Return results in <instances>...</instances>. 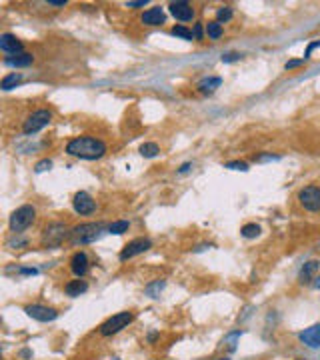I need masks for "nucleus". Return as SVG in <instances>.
Returning a JSON list of instances; mask_svg holds the SVG:
<instances>
[{
    "instance_id": "obj_1",
    "label": "nucleus",
    "mask_w": 320,
    "mask_h": 360,
    "mask_svg": "<svg viewBox=\"0 0 320 360\" xmlns=\"http://www.w3.org/2000/svg\"><path fill=\"white\" fill-rule=\"evenodd\" d=\"M64 152L68 156L80 158V160H100L108 152V146L104 140L84 134V136L70 138L64 146Z\"/></svg>"
},
{
    "instance_id": "obj_2",
    "label": "nucleus",
    "mask_w": 320,
    "mask_h": 360,
    "mask_svg": "<svg viewBox=\"0 0 320 360\" xmlns=\"http://www.w3.org/2000/svg\"><path fill=\"white\" fill-rule=\"evenodd\" d=\"M104 232V224L102 222H82L70 228V242L74 246H82V244H90L94 240H98Z\"/></svg>"
},
{
    "instance_id": "obj_3",
    "label": "nucleus",
    "mask_w": 320,
    "mask_h": 360,
    "mask_svg": "<svg viewBox=\"0 0 320 360\" xmlns=\"http://www.w3.org/2000/svg\"><path fill=\"white\" fill-rule=\"evenodd\" d=\"M34 220H36V208L32 204H22L10 214V218H8V228H10L12 234H20V232H24L28 226H32Z\"/></svg>"
},
{
    "instance_id": "obj_4",
    "label": "nucleus",
    "mask_w": 320,
    "mask_h": 360,
    "mask_svg": "<svg viewBox=\"0 0 320 360\" xmlns=\"http://www.w3.org/2000/svg\"><path fill=\"white\" fill-rule=\"evenodd\" d=\"M50 122H52V110H48V108H38V110L30 112V114L24 118V122H22V132H24L26 136L36 134V132L44 130Z\"/></svg>"
},
{
    "instance_id": "obj_5",
    "label": "nucleus",
    "mask_w": 320,
    "mask_h": 360,
    "mask_svg": "<svg viewBox=\"0 0 320 360\" xmlns=\"http://www.w3.org/2000/svg\"><path fill=\"white\" fill-rule=\"evenodd\" d=\"M132 320H134V312H130V310L118 312V314L106 318V320L98 326V332H100V336H114V334L122 332L124 328H128V326L132 324Z\"/></svg>"
},
{
    "instance_id": "obj_6",
    "label": "nucleus",
    "mask_w": 320,
    "mask_h": 360,
    "mask_svg": "<svg viewBox=\"0 0 320 360\" xmlns=\"http://www.w3.org/2000/svg\"><path fill=\"white\" fill-rule=\"evenodd\" d=\"M296 200L306 212H320V186L316 184L302 186L296 194Z\"/></svg>"
},
{
    "instance_id": "obj_7",
    "label": "nucleus",
    "mask_w": 320,
    "mask_h": 360,
    "mask_svg": "<svg viewBox=\"0 0 320 360\" xmlns=\"http://www.w3.org/2000/svg\"><path fill=\"white\" fill-rule=\"evenodd\" d=\"M66 238H70V228L64 222H50L42 230V242L46 246H58Z\"/></svg>"
},
{
    "instance_id": "obj_8",
    "label": "nucleus",
    "mask_w": 320,
    "mask_h": 360,
    "mask_svg": "<svg viewBox=\"0 0 320 360\" xmlns=\"http://www.w3.org/2000/svg\"><path fill=\"white\" fill-rule=\"evenodd\" d=\"M152 248V240L150 238H144V236H140V238H134V240H130L122 250H120V260L122 262H126V260H130V258L138 256V254H144L146 250H150Z\"/></svg>"
},
{
    "instance_id": "obj_9",
    "label": "nucleus",
    "mask_w": 320,
    "mask_h": 360,
    "mask_svg": "<svg viewBox=\"0 0 320 360\" xmlns=\"http://www.w3.org/2000/svg\"><path fill=\"white\" fill-rule=\"evenodd\" d=\"M72 208H74L76 214H80V216H88V214H92V212L96 210V200H94L88 192L80 190V192H76L74 198H72Z\"/></svg>"
},
{
    "instance_id": "obj_10",
    "label": "nucleus",
    "mask_w": 320,
    "mask_h": 360,
    "mask_svg": "<svg viewBox=\"0 0 320 360\" xmlns=\"http://www.w3.org/2000/svg\"><path fill=\"white\" fill-rule=\"evenodd\" d=\"M24 312L36 322H52L58 318V310L44 306V304H28V306H24Z\"/></svg>"
},
{
    "instance_id": "obj_11",
    "label": "nucleus",
    "mask_w": 320,
    "mask_h": 360,
    "mask_svg": "<svg viewBox=\"0 0 320 360\" xmlns=\"http://www.w3.org/2000/svg\"><path fill=\"white\" fill-rule=\"evenodd\" d=\"M168 10H170V14H172L176 20H180V22H190V20L194 18V14H196L194 6H192L190 2H186V0L170 2V4H168Z\"/></svg>"
},
{
    "instance_id": "obj_12",
    "label": "nucleus",
    "mask_w": 320,
    "mask_h": 360,
    "mask_svg": "<svg viewBox=\"0 0 320 360\" xmlns=\"http://www.w3.org/2000/svg\"><path fill=\"white\" fill-rule=\"evenodd\" d=\"M88 268H90V260H88V254H86L84 250H78V252H74V254L70 256V270H72V274H74L76 278L86 276Z\"/></svg>"
},
{
    "instance_id": "obj_13",
    "label": "nucleus",
    "mask_w": 320,
    "mask_h": 360,
    "mask_svg": "<svg viewBox=\"0 0 320 360\" xmlns=\"http://www.w3.org/2000/svg\"><path fill=\"white\" fill-rule=\"evenodd\" d=\"M164 20H166V14H164L162 6H152V8L144 10L142 16H140V22L146 24V26H162Z\"/></svg>"
},
{
    "instance_id": "obj_14",
    "label": "nucleus",
    "mask_w": 320,
    "mask_h": 360,
    "mask_svg": "<svg viewBox=\"0 0 320 360\" xmlns=\"http://www.w3.org/2000/svg\"><path fill=\"white\" fill-rule=\"evenodd\" d=\"M32 62H34V56H32L30 52L10 54V56H4V58H2V64H4V66H10V68H28Z\"/></svg>"
},
{
    "instance_id": "obj_15",
    "label": "nucleus",
    "mask_w": 320,
    "mask_h": 360,
    "mask_svg": "<svg viewBox=\"0 0 320 360\" xmlns=\"http://www.w3.org/2000/svg\"><path fill=\"white\" fill-rule=\"evenodd\" d=\"M298 340L308 348H320V324H312L298 334Z\"/></svg>"
},
{
    "instance_id": "obj_16",
    "label": "nucleus",
    "mask_w": 320,
    "mask_h": 360,
    "mask_svg": "<svg viewBox=\"0 0 320 360\" xmlns=\"http://www.w3.org/2000/svg\"><path fill=\"white\" fill-rule=\"evenodd\" d=\"M0 48H2V52L4 54H20L22 52V42L14 36V34H10V32H4L2 36H0Z\"/></svg>"
},
{
    "instance_id": "obj_17",
    "label": "nucleus",
    "mask_w": 320,
    "mask_h": 360,
    "mask_svg": "<svg viewBox=\"0 0 320 360\" xmlns=\"http://www.w3.org/2000/svg\"><path fill=\"white\" fill-rule=\"evenodd\" d=\"M320 268L318 260H308L302 268H300V274H298V282L300 284H310L312 280H316V272Z\"/></svg>"
},
{
    "instance_id": "obj_18",
    "label": "nucleus",
    "mask_w": 320,
    "mask_h": 360,
    "mask_svg": "<svg viewBox=\"0 0 320 360\" xmlns=\"http://www.w3.org/2000/svg\"><path fill=\"white\" fill-rule=\"evenodd\" d=\"M86 290H88V282L82 280V278L70 280V282H66V286H64V292H66V296H70V298H76V296L84 294Z\"/></svg>"
},
{
    "instance_id": "obj_19",
    "label": "nucleus",
    "mask_w": 320,
    "mask_h": 360,
    "mask_svg": "<svg viewBox=\"0 0 320 360\" xmlns=\"http://www.w3.org/2000/svg\"><path fill=\"white\" fill-rule=\"evenodd\" d=\"M220 86H222V78H220V76H206V78H202V80L196 84V88H198L202 94H214L216 88H220Z\"/></svg>"
},
{
    "instance_id": "obj_20",
    "label": "nucleus",
    "mask_w": 320,
    "mask_h": 360,
    "mask_svg": "<svg viewBox=\"0 0 320 360\" xmlns=\"http://www.w3.org/2000/svg\"><path fill=\"white\" fill-rule=\"evenodd\" d=\"M20 82H22V74H20V72H10V74L2 76V80H0V88H2L4 92H8V90L16 88Z\"/></svg>"
},
{
    "instance_id": "obj_21",
    "label": "nucleus",
    "mask_w": 320,
    "mask_h": 360,
    "mask_svg": "<svg viewBox=\"0 0 320 360\" xmlns=\"http://www.w3.org/2000/svg\"><path fill=\"white\" fill-rule=\"evenodd\" d=\"M204 28H206V36H208L210 40H218V38L224 34V26H222L218 20H210L208 24H204Z\"/></svg>"
},
{
    "instance_id": "obj_22",
    "label": "nucleus",
    "mask_w": 320,
    "mask_h": 360,
    "mask_svg": "<svg viewBox=\"0 0 320 360\" xmlns=\"http://www.w3.org/2000/svg\"><path fill=\"white\" fill-rule=\"evenodd\" d=\"M170 32H172V36H176V38H182V40H188V42L194 40L192 30H190L188 26H184V24H176V26H172Z\"/></svg>"
},
{
    "instance_id": "obj_23",
    "label": "nucleus",
    "mask_w": 320,
    "mask_h": 360,
    "mask_svg": "<svg viewBox=\"0 0 320 360\" xmlns=\"http://www.w3.org/2000/svg\"><path fill=\"white\" fill-rule=\"evenodd\" d=\"M128 228H130V222H128V220H114L112 224H108L106 232H110V234H116V236H120V234L128 232Z\"/></svg>"
},
{
    "instance_id": "obj_24",
    "label": "nucleus",
    "mask_w": 320,
    "mask_h": 360,
    "mask_svg": "<svg viewBox=\"0 0 320 360\" xmlns=\"http://www.w3.org/2000/svg\"><path fill=\"white\" fill-rule=\"evenodd\" d=\"M232 16H234V12H232V6H220V8L216 10V20H218L220 24H226V22H230V20H232Z\"/></svg>"
},
{
    "instance_id": "obj_25",
    "label": "nucleus",
    "mask_w": 320,
    "mask_h": 360,
    "mask_svg": "<svg viewBox=\"0 0 320 360\" xmlns=\"http://www.w3.org/2000/svg\"><path fill=\"white\" fill-rule=\"evenodd\" d=\"M140 155L144 156V158H154V156L160 155V146L156 142H144L140 146Z\"/></svg>"
},
{
    "instance_id": "obj_26",
    "label": "nucleus",
    "mask_w": 320,
    "mask_h": 360,
    "mask_svg": "<svg viewBox=\"0 0 320 360\" xmlns=\"http://www.w3.org/2000/svg\"><path fill=\"white\" fill-rule=\"evenodd\" d=\"M240 234H242L244 238H256V236L260 234V226H258L256 222H250V224H244V226L240 228Z\"/></svg>"
},
{
    "instance_id": "obj_27",
    "label": "nucleus",
    "mask_w": 320,
    "mask_h": 360,
    "mask_svg": "<svg viewBox=\"0 0 320 360\" xmlns=\"http://www.w3.org/2000/svg\"><path fill=\"white\" fill-rule=\"evenodd\" d=\"M164 286H166V282H164V280H154V282H152V284H148L144 290H146V294H148L150 298H158Z\"/></svg>"
},
{
    "instance_id": "obj_28",
    "label": "nucleus",
    "mask_w": 320,
    "mask_h": 360,
    "mask_svg": "<svg viewBox=\"0 0 320 360\" xmlns=\"http://www.w3.org/2000/svg\"><path fill=\"white\" fill-rule=\"evenodd\" d=\"M224 168L228 170H240V172H246L248 170V162H242V160H230L224 164Z\"/></svg>"
},
{
    "instance_id": "obj_29",
    "label": "nucleus",
    "mask_w": 320,
    "mask_h": 360,
    "mask_svg": "<svg viewBox=\"0 0 320 360\" xmlns=\"http://www.w3.org/2000/svg\"><path fill=\"white\" fill-rule=\"evenodd\" d=\"M242 52H226V54H222L220 56V60L224 62V64H232V62H238V60H242Z\"/></svg>"
},
{
    "instance_id": "obj_30",
    "label": "nucleus",
    "mask_w": 320,
    "mask_h": 360,
    "mask_svg": "<svg viewBox=\"0 0 320 360\" xmlns=\"http://www.w3.org/2000/svg\"><path fill=\"white\" fill-rule=\"evenodd\" d=\"M50 168H52V160H50V158H42L40 162L34 164V172H36V174L46 172V170H50Z\"/></svg>"
},
{
    "instance_id": "obj_31",
    "label": "nucleus",
    "mask_w": 320,
    "mask_h": 360,
    "mask_svg": "<svg viewBox=\"0 0 320 360\" xmlns=\"http://www.w3.org/2000/svg\"><path fill=\"white\" fill-rule=\"evenodd\" d=\"M272 160H280V156L272 155V152H262V155L254 156V162H272Z\"/></svg>"
},
{
    "instance_id": "obj_32",
    "label": "nucleus",
    "mask_w": 320,
    "mask_h": 360,
    "mask_svg": "<svg viewBox=\"0 0 320 360\" xmlns=\"http://www.w3.org/2000/svg\"><path fill=\"white\" fill-rule=\"evenodd\" d=\"M204 32H206L204 24H202V22H196V24H194V30H192L194 40H202V38H204Z\"/></svg>"
},
{
    "instance_id": "obj_33",
    "label": "nucleus",
    "mask_w": 320,
    "mask_h": 360,
    "mask_svg": "<svg viewBox=\"0 0 320 360\" xmlns=\"http://www.w3.org/2000/svg\"><path fill=\"white\" fill-rule=\"evenodd\" d=\"M304 58H294V60H288L286 64H284V68L286 70H294V68H298V66H304Z\"/></svg>"
},
{
    "instance_id": "obj_34",
    "label": "nucleus",
    "mask_w": 320,
    "mask_h": 360,
    "mask_svg": "<svg viewBox=\"0 0 320 360\" xmlns=\"http://www.w3.org/2000/svg\"><path fill=\"white\" fill-rule=\"evenodd\" d=\"M146 4H148V0H136V2L130 0V2H126L128 8H142V6H146Z\"/></svg>"
},
{
    "instance_id": "obj_35",
    "label": "nucleus",
    "mask_w": 320,
    "mask_h": 360,
    "mask_svg": "<svg viewBox=\"0 0 320 360\" xmlns=\"http://www.w3.org/2000/svg\"><path fill=\"white\" fill-rule=\"evenodd\" d=\"M314 48H320V40L312 42V44H308V48H306V52H304V60H308V58H310V52L314 50Z\"/></svg>"
},
{
    "instance_id": "obj_36",
    "label": "nucleus",
    "mask_w": 320,
    "mask_h": 360,
    "mask_svg": "<svg viewBox=\"0 0 320 360\" xmlns=\"http://www.w3.org/2000/svg\"><path fill=\"white\" fill-rule=\"evenodd\" d=\"M192 170V162H184L180 168H178V174H186V172H190Z\"/></svg>"
},
{
    "instance_id": "obj_37",
    "label": "nucleus",
    "mask_w": 320,
    "mask_h": 360,
    "mask_svg": "<svg viewBox=\"0 0 320 360\" xmlns=\"http://www.w3.org/2000/svg\"><path fill=\"white\" fill-rule=\"evenodd\" d=\"M50 6H66V0H48Z\"/></svg>"
},
{
    "instance_id": "obj_38",
    "label": "nucleus",
    "mask_w": 320,
    "mask_h": 360,
    "mask_svg": "<svg viewBox=\"0 0 320 360\" xmlns=\"http://www.w3.org/2000/svg\"><path fill=\"white\" fill-rule=\"evenodd\" d=\"M314 286H316V288L320 290V276H316V280H314Z\"/></svg>"
},
{
    "instance_id": "obj_39",
    "label": "nucleus",
    "mask_w": 320,
    "mask_h": 360,
    "mask_svg": "<svg viewBox=\"0 0 320 360\" xmlns=\"http://www.w3.org/2000/svg\"><path fill=\"white\" fill-rule=\"evenodd\" d=\"M218 360H228V358H218Z\"/></svg>"
}]
</instances>
